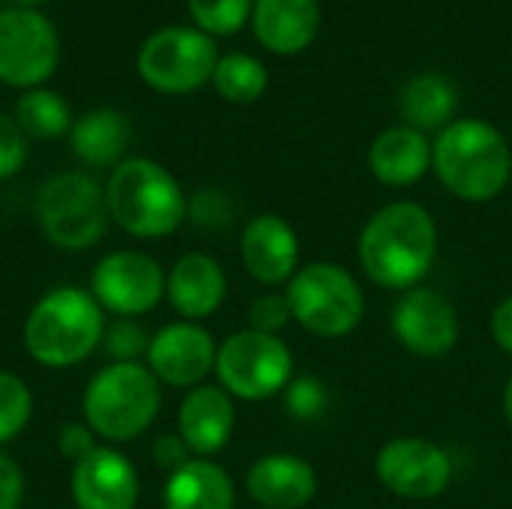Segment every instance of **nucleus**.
I'll return each mask as SVG.
<instances>
[{"label": "nucleus", "instance_id": "0eeeda50", "mask_svg": "<svg viewBox=\"0 0 512 509\" xmlns=\"http://www.w3.org/2000/svg\"><path fill=\"white\" fill-rule=\"evenodd\" d=\"M291 318L324 339L348 336L363 321V288L339 264H309L288 282Z\"/></svg>", "mask_w": 512, "mask_h": 509}, {"label": "nucleus", "instance_id": "dca6fc26", "mask_svg": "<svg viewBox=\"0 0 512 509\" xmlns=\"http://www.w3.org/2000/svg\"><path fill=\"white\" fill-rule=\"evenodd\" d=\"M240 258L252 279L261 285H282L291 282L300 261V240L288 219L276 213L255 216L240 240Z\"/></svg>", "mask_w": 512, "mask_h": 509}, {"label": "nucleus", "instance_id": "f704fd0d", "mask_svg": "<svg viewBox=\"0 0 512 509\" xmlns=\"http://www.w3.org/2000/svg\"><path fill=\"white\" fill-rule=\"evenodd\" d=\"M150 453H153L156 468L171 471V474L189 462V447L183 444L180 435H159V438L153 441V450H150Z\"/></svg>", "mask_w": 512, "mask_h": 509}, {"label": "nucleus", "instance_id": "f257e3e1", "mask_svg": "<svg viewBox=\"0 0 512 509\" xmlns=\"http://www.w3.org/2000/svg\"><path fill=\"white\" fill-rule=\"evenodd\" d=\"M438 228L426 207L396 201L378 210L360 234V264L369 279L390 291H411L432 270Z\"/></svg>", "mask_w": 512, "mask_h": 509}, {"label": "nucleus", "instance_id": "7ed1b4c3", "mask_svg": "<svg viewBox=\"0 0 512 509\" xmlns=\"http://www.w3.org/2000/svg\"><path fill=\"white\" fill-rule=\"evenodd\" d=\"M432 165L441 183L462 201L498 198L512 174L507 138L486 120H456L441 129L432 147Z\"/></svg>", "mask_w": 512, "mask_h": 509}, {"label": "nucleus", "instance_id": "ddd939ff", "mask_svg": "<svg viewBox=\"0 0 512 509\" xmlns=\"http://www.w3.org/2000/svg\"><path fill=\"white\" fill-rule=\"evenodd\" d=\"M213 336L195 321H174L150 336L147 369L168 387H201L216 369Z\"/></svg>", "mask_w": 512, "mask_h": 509}, {"label": "nucleus", "instance_id": "423d86ee", "mask_svg": "<svg viewBox=\"0 0 512 509\" xmlns=\"http://www.w3.org/2000/svg\"><path fill=\"white\" fill-rule=\"evenodd\" d=\"M36 219L42 234L69 252L96 246L111 222L105 186L84 171L54 174L36 198Z\"/></svg>", "mask_w": 512, "mask_h": 509}, {"label": "nucleus", "instance_id": "b1692460", "mask_svg": "<svg viewBox=\"0 0 512 509\" xmlns=\"http://www.w3.org/2000/svg\"><path fill=\"white\" fill-rule=\"evenodd\" d=\"M399 102H402V114L411 129H417V132L441 129V126L447 129L450 117L456 111V87L444 75L423 72L405 84Z\"/></svg>", "mask_w": 512, "mask_h": 509}, {"label": "nucleus", "instance_id": "39448f33", "mask_svg": "<svg viewBox=\"0 0 512 509\" xmlns=\"http://www.w3.org/2000/svg\"><path fill=\"white\" fill-rule=\"evenodd\" d=\"M162 405L159 378L141 363H108L84 390V423L108 444L135 441L147 432Z\"/></svg>", "mask_w": 512, "mask_h": 509}, {"label": "nucleus", "instance_id": "f3484780", "mask_svg": "<svg viewBox=\"0 0 512 509\" xmlns=\"http://www.w3.org/2000/svg\"><path fill=\"white\" fill-rule=\"evenodd\" d=\"M234 423H237V414H234L231 396L222 387L201 384V387H192L186 399L180 402L177 435L183 438L192 456L207 459L225 450V444L234 435Z\"/></svg>", "mask_w": 512, "mask_h": 509}, {"label": "nucleus", "instance_id": "5701e85b", "mask_svg": "<svg viewBox=\"0 0 512 509\" xmlns=\"http://www.w3.org/2000/svg\"><path fill=\"white\" fill-rule=\"evenodd\" d=\"M429 165H432V147L423 138V132L411 126H396L381 132L369 150V168L387 186L417 183L429 171Z\"/></svg>", "mask_w": 512, "mask_h": 509}, {"label": "nucleus", "instance_id": "e433bc0d", "mask_svg": "<svg viewBox=\"0 0 512 509\" xmlns=\"http://www.w3.org/2000/svg\"><path fill=\"white\" fill-rule=\"evenodd\" d=\"M504 414H507V420H510L512 426V375L510 381H507V390H504Z\"/></svg>", "mask_w": 512, "mask_h": 509}, {"label": "nucleus", "instance_id": "4468645a", "mask_svg": "<svg viewBox=\"0 0 512 509\" xmlns=\"http://www.w3.org/2000/svg\"><path fill=\"white\" fill-rule=\"evenodd\" d=\"M399 342L417 357H441L459 339V315L453 303L432 288H411L393 309Z\"/></svg>", "mask_w": 512, "mask_h": 509}, {"label": "nucleus", "instance_id": "6e6552de", "mask_svg": "<svg viewBox=\"0 0 512 509\" xmlns=\"http://www.w3.org/2000/svg\"><path fill=\"white\" fill-rule=\"evenodd\" d=\"M213 372L228 396L261 402L291 384L294 357L279 336L240 330L219 345Z\"/></svg>", "mask_w": 512, "mask_h": 509}, {"label": "nucleus", "instance_id": "412c9836", "mask_svg": "<svg viewBox=\"0 0 512 509\" xmlns=\"http://www.w3.org/2000/svg\"><path fill=\"white\" fill-rule=\"evenodd\" d=\"M75 156L90 168H117L129 150L132 126L117 108H93L69 129Z\"/></svg>", "mask_w": 512, "mask_h": 509}, {"label": "nucleus", "instance_id": "9d476101", "mask_svg": "<svg viewBox=\"0 0 512 509\" xmlns=\"http://www.w3.org/2000/svg\"><path fill=\"white\" fill-rule=\"evenodd\" d=\"M165 270L156 258L138 249H117L96 261L90 273V294L117 318H135L156 309L165 297Z\"/></svg>", "mask_w": 512, "mask_h": 509}, {"label": "nucleus", "instance_id": "c85d7f7f", "mask_svg": "<svg viewBox=\"0 0 512 509\" xmlns=\"http://www.w3.org/2000/svg\"><path fill=\"white\" fill-rule=\"evenodd\" d=\"M102 348L114 363H138V357L147 354V348H150V336L132 318H120L111 327H105Z\"/></svg>", "mask_w": 512, "mask_h": 509}, {"label": "nucleus", "instance_id": "c9c22d12", "mask_svg": "<svg viewBox=\"0 0 512 509\" xmlns=\"http://www.w3.org/2000/svg\"><path fill=\"white\" fill-rule=\"evenodd\" d=\"M492 336H495V342L512 354V297H507L498 309H495V315H492Z\"/></svg>", "mask_w": 512, "mask_h": 509}, {"label": "nucleus", "instance_id": "1a4fd4ad", "mask_svg": "<svg viewBox=\"0 0 512 509\" xmlns=\"http://www.w3.org/2000/svg\"><path fill=\"white\" fill-rule=\"evenodd\" d=\"M219 63L216 42L195 27L156 30L138 51L141 78L159 93H192L204 87Z\"/></svg>", "mask_w": 512, "mask_h": 509}, {"label": "nucleus", "instance_id": "473e14b6", "mask_svg": "<svg viewBox=\"0 0 512 509\" xmlns=\"http://www.w3.org/2000/svg\"><path fill=\"white\" fill-rule=\"evenodd\" d=\"M57 450L66 462L78 465L84 456L96 450V432L87 423H66L57 432Z\"/></svg>", "mask_w": 512, "mask_h": 509}, {"label": "nucleus", "instance_id": "f03ea898", "mask_svg": "<svg viewBox=\"0 0 512 509\" xmlns=\"http://www.w3.org/2000/svg\"><path fill=\"white\" fill-rule=\"evenodd\" d=\"M105 336V312L90 291L60 285L48 291L24 321V348L45 369L84 363Z\"/></svg>", "mask_w": 512, "mask_h": 509}, {"label": "nucleus", "instance_id": "4c0bfd02", "mask_svg": "<svg viewBox=\"0 0 512 509\" xmlns=\"http://www.w3.org/2000/svg\"><path fill=\"white\" fill-rule=\"evenodd\" d=\"M15 6H24V9H33V6H39V3H45V0H12Z\"/></svg>", "mask_w": 512, "mask_h": 509}, {"label": "nucleus", "instance_id": "f8f14e48", "mask_svg": "<svg viewBox=\"0 0 512 509\" xmlns=\"http://www.w3.org/2000/svg\"><path fill=\"white\" fill-rule=\"evenodd\" d=\"M378 480L399 498L429 501L453 483V459L432 441L396 438L378 453Z\"/></svg>", "mask_w": 512, "mask_h": 509}, {"label": "nucleus", "instance_id": "2eb2a0df", "mask_svg": "<svg viewBox=\"0 0 512 509\" xmlns=\"http://www.w3.org/2000/svg\"><path fill=\"white\" fill-rule=\"evenodd\" d=\"M69 489L78 509H135L141 498L135 465L114 447H96L72 465Z\"/></svg>", "mask_w": 512, "mask_h": 509}, {"label": "nucleus", "instance_id": "cd10ccee", "mask_svg": "<svg viewBox=\"0 0 512 509\" xmlns=\"http://www.w3.org/2000/svg\"><path fill=\"white\" fill-rule=\"evenodd\" d=\"M195 24L207 36H228L249 18L252 0H186Z\"/></svg>", "mask_w": 512, "mask_h": 509}, {"label": "nucleus", "instance_id": "bb28decb", "mask_svg": "<svg viewBox=\"0 0 512 509\" xmlns=\"http://www.w3.org/2000/svg\"><path fill=\"white\" fill-rule=\"evenodd\" d=\"M33 417V393L15 372L0 369V447L15 441Z\"/></svg>", "mask_w": 512, "mask_h": 509}, {"label": "nucleus", "instance_id": "c756f323", "mask_svg": "<svg viewBox=\"0 0 512 509\" xmlns=\"http://www.w3.org/2000/svg\"><path fill=\"white\" fill-rule=\"evenodd\" d=\"M285 408L297 420H318L327 411V390L318 378L300 375L285 387Z\"/></svg>", "mask_w": 512, "mask_h": 509}, {"label": "nucleus", "instance_id": "393cba45", "mask_svg": "<svg viewBox=\"0 0 512 509\" xmlns=\"http://www.w3.org/2000/svg\"><path fill=\"white\" fill-rule=\"evenodd\" d=\"M15 123L21 126L24 135L30 138H60L63 132L72 129V117H69V105L63 102V96H57L54 90H42L33 87L27 90L18 105H15Z\"/></svg>", "mask_w": 512, "mask_h": 509}, {"label": "nucleus", "instance_id": "a211bd4d", "mask_svg": "<svg viewBox=\"0 0 512 509\" xmlns=\"http://www.w3.org/2000/svg\"><path fill=\"white\" fill-rule=\"evenodd\" d=\"M246 492L264 509H303L318 492V477L306 459L270 453L249 468Z\"/></svg>", "mask_w": 512, "mask_h": 509}, {"label": "nucleus", "instance_id": "a878e982", "mask_svg": "<svg viewBox=\"0 0 512 509\" xmlns=\"http://www.w3.org/2000/svg\"><path fill=\"white\" fill-rule=\"evenodd\" d=\"M213 84L219 96H225L228 102L249 105L267 90V69L252 54H228V57H219Z\"/></svg>", "mask_w": 512, "mask_h": 509}, {"label": "nucleus", "instance_id": "9b49d317", "mask_svg": "<svg viewBox=\"0 0 512 509\" xmlns=\"http://www.w3.org/2000/svg\"><path fill=\"white\" fill-rule=\"evenodd\" d=\"M60 42L54 24L36 9L12 6L0 12V81L9 87H39L57 69Z\"/></svg>", "mask_w": 512, "mask_h": 509}, {"label": "nucleus", "instance_id": "7c9ffc66", "mask_svg": "<svg viewBox=\"0 0 512 509\" xmlns=\"http://www.w3.org/2000/svg\"><path fill=\"white\" fill-rule=\"evenodd\" d=\"M291 321V306L285 294H264L249 306V330L276 336Z\"/></svg>", "mask_w": 512, "mask_h": 509}, {"label": "nucleus", "instance_id": "aec40b11", "mask_svg": "<svg viewBox=\"0 0 512 509\" xmlns=\"http://www.w3.org/2000/svg\"><path fill=\"white\" fill-rule=\"evenodd\" d=\"M258 39L276 54H297L312 45L321 27L318 0H255Z\"/></svg>", "mask_w": 512, "mask_h": 509}, {"label": "nucleus", "instance_id": "4be33fe9", "mask_svg": "<svg viewBox=\"0 0 512 509\" xmlns=\"http://www.w3.org/2000/svg\"><path fill=\"white\" fill-rule=\"evenodd\" d=\"M165 509H234V483L210 459H189L177 468L162 492Z\"/></svg>", "mask_w": 512, "mask_h": 509}, {"label": "nucleus", "instance_id": "2f4dec72", "mask_svg": "<svg viewBox=\"0 0 512 509\" xmlns=\"http://www.w3.org/2000/svg\"><path fill=\"white\" fill-rule=\"evenodd\" d=\"M24 159H27V144L21 126L12 117L0 114V180L21 171Z\"/></svg>", "mask_w": 512, "mask_h": 509}, {"label": "nucleus", "instance_id": "6ab92c4d", "mask_svg": "<svg viewBox=\"0 0 512 509\" xmlns=\"http://www.w3.org/2000/svg\"><path fill=\"white\" fill-rule=\"evenodd\" d=\"M225 291H228V279L222 264L204 252L183 255L165 279L168 303L177 309V315H183V321H195V324L210 318L222 306Z\"/></svg>", "mask_w": 512, "mask_h": 509}, {"label": "nucleus", "instance_id": "20e7f679", "mask_svg": "<svg viewBox=\"0 0 512 509\" xmlns=\"http://www.w3.org/2000/svg\"><path fill=\"white\" fill-rule=\"evenodd\" d=\"M105 198L111 219L138 240L174 234L189 213L174 174L153 159H123L105 183Z\"/></svg>", "mask_w": 512, "mask_h": 509}, {"label": "nucleus", "instance_id": "72a5a7b5", "mask_svg": "<svg viewBox=\"0 0 512 509\" xmlns=\"http://www.w3.org/2000/svg\"><path fill=\"white\" fill-rule=\"evenodd\" d=\"M24 501V471L6 453H0V509H21Z\"/></svg>", "mask_w": 512, "mask_h": 509}]
</instances>
